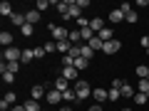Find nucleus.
I'll use <instances>...</instances> for the list:
<instances>
[{
	"instance_id": "f257e3e1",
	"label": "nucleus",
	"mask_w": 149,
	"mask_h": 111,
	"mask_svg": "<svg viewBox=\"0 0 149 111\" xmlns=\"http://www.w3.org/2000/svg\"><path fill=\"white\" fill-rule=\"evenodd\" d=\"M72 89H74V94H77V101H82V99H87V96H92V86L87 84L85 79L74 82V84H72Z\"/></svg>"
},
{
	"instance_id": "f03ea898",
	"label": "nucleus",
	"mask_w": 149,
	"mask_h": 111,
	"mask_svg": "<svg viewBox=\"0 0 149 111\" xmlns=\"http://www.w3.org/2000/svg\"><path fill=\"white\" fill-rule=\"evenodd\" d=\"M20 57H22V49H17V47H8L3 52V62H20Z\"/></svg>"
},
{
	"instance_id": "7ed1b4c3",
	"label": "nucleus",
	"mask_w": 149,
	"mask_h": 111,
	"mask_svg": "<svg viewBox=\"0 0 149 111\" xmlns=\"http://www.w3.org/2000/svg\"><path fill=\"white\" fill-rule=\"evenodd\" d=\"M50 32H52L55 42H62V40L70 37V30H67V27H60V25H50Z\"/></svg>"
},
{
	"instance_id": "20e7f679",
	"label": "nucleus",
	"mask_w": 149,
	"mask_h": 111,
	"mask_svg": "<svg viewBox=\"0 0 149 111\" xmlns=\"http://www.w3.org/2000/svg\"><path fill=\"white\" fill-rule=\"evenodd\" d=\"M119 49H122V42H119V40H109V42H104V47H102V54H117Z\"/></svg>"
},
{
	"instance_id": "39448f33",
	"label": "nucleus",
	"mask_w": 149,
	"mask_h": 111,
	"mask_svg": "<svg viewBox=\"0 0 149 111\" xmlns=\"http://www.w3.org/2000/svg\"><path fill=\"white\" fill-rule=\"evenodd\" d=\"M122 12H124V20H127V22H132V25H134V22L139 20L137 10H134L132 5H127V3H124V5H122Z\"/></svg>"
},
{
	"instance_id": "423d86ee",
	"label": "nucleus",
	"mask_w": 149,
	"mask_h": 111,
	"mask_svg": "<svg viewBox=\"0 0 149 111\" xmlns=\"http://www.w3.org/2000/svg\"><path fill=\"white\" fill-rule=\"evenodd\" d=\"M45 101H47V104H60V101H65L62 99V91H57V89H55V86H52V89H47V96H45Z\"/></svg>"
},
{
	"instance_id": "0eeeda50",
	"label": "nucleus",
	"mask_w": 149,
	"mask_h": 111,
	"mask_svg": "<svg viewBox=\"0 0 149 111\" xmlns=\"http://www.w3.org/2000/svg\"><path fill=\"white\" fill-rule=\"evenodd\" d=\"M77 74H80L77 67H62V74H60V77H65L67 82H80V79H77Z\"/></svg>"
},
{
	"instance_id": "6e6552de",
	"label": "nucleus",
	"mask_w": 149,
	"mask_h": 111,
	"mask_svg": "<svg viewBox=\"0 0 149 111\" xmlns=\"http://www.w3.org/2000/svg\"><path fill=\"white\" fill-rule=\"evenodd\" d=\"M45 96H47V89H45L42 84H35L30 89V99H35V101H40V99H45Z\"/></svg>"
},
{
	"instance_id": "1a4fd4ad",
	"label": "nucleus",
	"mask_w": 149,
	"mask_h": 111,
	"mask_svg": "<svg viewBox=\"0 0 149 111\" xmlns=\"http://www.w3.org/2000/svg\"><path fill=\"white\" fill-rule=\"evenodd\" d=\"M40 15H42L40 10L30 8V10H25V22H27V25H37V22H40Z\"/></svg>"
},
{
	"instance_id": "9d476101",
	"label": "nucleus",
	"mask_w": 149,
	"mask_h": 111,
	"mask_svg": "<svg viewBox=\"0 0 149 111\" xmlns=\"http://www.w3.org/2000/svg\"><path fill=\"white\" fill-rule=\"evenodd\" d=\"M82 17V10L77 8V0H72V5H70V10H67V15H65V20H80Z\"/></svg>"
},
{
	"instance_id": "9b49d317",
	"label": "nucleus",
	"mask_w": 149,
	"mask_h": 111,
	"mask_svg": "<svg viewBox=\"0 0 149 111\" xmlns=\"http://www.w3.org/2000/svg\"><path fill=\"white\" fill-rule=\"evenodd\" d=\"M92 99H95L97 104H102V101H109V99H107V89H102V86L92 89Z\"/></svg>"
},
{
	"instance_id": "f8f14e48",
	"label": "nucleus",
	"mask_w": 149,
	"mask_h": 111,
	"mask_svg": "<svg viewBox=\"0 0 149 111\" xmlns=\"http://www.w3.org/2000/svg\"><path fill=\"white\" fill-rule=\"evenodd\" d=\"M119 94H122L124 99H134V94H137V89H134L132 84H127V82H124V84H122V89H119Z\"/></svg>"
},
{
	"instance_id": "ddd939ff",
	"label": "nucleus",
	"mask_w": 149,
	"mask_h": 111,
	"mask_svg": "<svg viewBox=\"0 0 149 111\" xmlns=\"http://www.w3.org/2000/svg\"><path fill=\"white\" fill-rule=\"evenodd\" d=\"M0 45H3V47H13V32H8V30H3L0 32Z\"/></svg>"
},
{
	"instance_id": "4468645a",
	"label": "nucleus",
	"mask_w": 149,
	"mask_h": 111,
	"mask_svg": "<svg viewBox=\"0 0 149 111\" xmlns=\"http://www.w3.org/2000/svg\"><path fill=\"white\" fill-rule=\"evenodd\" d=\"M10 22H13V25H15V27H22V25H25V12H13V15H10Z\"/></svg>"
},
{
	"instance_id": "2eb2a0df",
	"label": "nucleus",
	"mask_w": 149,
	"mask_h": 111,
	"mask_svg": "<svg viewBox=\"0 0 149 111\" xmlns=\"http://www.w3.org/2000/svg\"><path fill=\"white\" fill-rule=\"evenodd\" d=\"M90 27H92V32L97 35V32L104 30V20H102V17H92V20H90Z\"/></svg>"
},
{
	"instance_id": "dca6fc26",
	"label": "nucleus",
	"mask_w": 149,
	"mask_h": 111,
	"mask_svg": "<svg viewBox=\"0 0 149 111\" xmlns=\"http://www.w3.org/2000/svg\"><path fill=\"white\" fill-rule=\"evenodd\" d=\"M32 59H35V49H22V57H20V62H22V67H25V64H30Z\"/></svg>"
},
{
	"instance_id": "f3484780",
	"label": "nucleus",
	"mask_w": 149,
	"mask_h": 111,
	"mask_svg": "<svg viewBox=\"0 0 149 111\" xmlns=\"http://www.w3.org/2000/svg\"><path fill=\"white\" fill-rule=\"evenodd\" d=\"M55 89L65 94V91H67V89H72V86H70V82L65 79V77H57V82H55Z\"/></svg>"
},
{
	"instance_id": "a211bd4d",
	"label": "nucleus",
	"mask_w": 149,
	"mask_h": 111,
	"mask_svg": "<svg viewBox=\"0 0 149 111\" xmlns=\"http://www.w3.org/2000/svg\"><path fill=\"white\" fill-rule=\"evenodd\" d=\"M13 12H15V10H13V5L8 3V0H3V3H0V15H3V17H10Z\"/></svg>"
},
{
	"instance_id": "6ab92c4d",
	"label": "nucleus",
	"mask_w": 149,
	"mask_h": 111,
	"mask_svg": "<svg viewBox=\"0 0 149 111\" xmlns=\"http://www.w3.org/2000/svg\"><path fill=\"white\" fill-rule=\"evenodd\" d=\"M122 20H124L122 8H117V10H112V12H109V22H114V25H117V22H122Z\"/></svg>"
},
{
	"instance_id": "aec40b11",
	"label": "nucleus",
	"mask_w": 149,
	"mask_h": 111,
	"mask_svg": "<svg viewBox=\"0 0 149 111\" xmlns=\"http://www.w3.org/2000/svg\"><path fill=\"white\" fill-rule=\"evenodd\" d=\"M72 47H74V45L70 42V40H62V42H57V52H62V54H67Z\"/></svg>"
},
{
	"instance_id": "412c9836",
	"label": "nucleus",
	"mask_w": 149,
	"mask_h": 111,
	"mask_svg": "<svg viewBox=\"0 0 149 111\" xmlns=\"http://www.w3.org/2000/svg\"><path fill=\"white\" fill-rule=\"evenodd\" d=\"M20 67H22L20 62H3V69H5V72H13V74H17Z\"/></svg>"
},
{
	"instance_id": "4be33fe9",
	"label": "nucleus",
	"mask_w": 149,
	"mask_h": 111,
	"mask_svg": "<svg viewBox=\"0 0 149 111\" xmlns=\"http://www.w3.org/2000/svg\"><path fill=\"white\" fill-rule=\"evenodd\" d=\"M97 37H100L102 42H109V40H114V35H112V30H109V27H104L102 32H97Z\"/></svg>"
},
{
	"instance_id": "5701e85b",
	"label": "nucleus",
	"mask_w": 149,
	"mask_h": 111,
	"mask_svg": "<svg viewBox=\"0 0 149 111\" xmlns=\"http://www.w3.org/2000/svg\"><path fill=\"white\" fill-rule=\"evenodd\" d=\"M87 45H90V47L95 49V52H102V47H104V42H102L100 37H92V40H90V42H87Z\"/></svg>"
},
{
	"instance_id": "b1692460",
	"label": "nucleus",
	"mask_w": 149,
	"mask_h": 111,
	"mask_svg": "<svg viewBox=\"0 0 149 111\" xmlns=\"http://www.w3.org/2000/svg\"><path fill=\"white\" fill-rule=\"evenodd\" d=\"M25 111H42V109H40V101L27 99V101H25Z\"/></svg>"
},
{
	"instance_id": "393cba45",
	"label": "nucleus",
	"mask_w": 149,
	"mask_h": 111,
	"mask_svg": "<svg viewBox=\"0 0 149 111\" xmlns=\"http://www.w3.org/2000/svg\"><path fill=\"white\" fill-rule=\"evenodd\" d=\"M15 101H17V96H15V91H8V94L3 96V104H8V106H10V109H13V104H15Z\"/></svg>"
},
{
	"instance_id": "a878e982",
	"label": "nucleus",
	"mask_w": 149,
	"mask_h": 111,
	"mask_svg": "<svg viewBox=\"0 0 149 111\" xmlns=\"http://www.w3.org/2000/svg\"><path fill=\"white\" fill-rule=\"evenodd\" d=\"M119 96H122V94H119V89H114V86H109V89H107V99H109V101H117Z\"/></svg>"
},
{
	"instance_id": "bb28decb",
	"label": "nucleus",
	"mask_w": 149,
	"mask_h": 111,
	"mask_svg": "<svg viewBox=\"0 0 149 111\" xmlns=\"http://www.w3.org/2000/svg\"><path fill=\"white\" fill-rule=\"evenodd\" d=\"M67 40H70V42H72V45H77V42H80V40H82L80 30H70V37H67Z\"/></svg>"
},
{
	"instance_id": "cd10ccee",
	"label": "nucleus",
	"mask_w": 149,
	"mask_h": 111,
	"mask_svg": "<svg viewBox=\"0 0 149 111\" xmlns=\"http://www.w3.org/2000/svg\"><path fill=\"white\" fill-rule=\"evenodd\" d=\"M82 57H85V59H92V57H95V49H92L90 45H82Z\"/></svg>"
},
{
	"instance_id": "c85d7f7f",
	"label": "nucleus",
	"mask_w": 149,
	"mask_h": 111,
	"mask_svg": "<svg viewBox=\"0 0 149 111\" xmlns=\"http://www.w3.org/2000/svg\"><path fill=\"white\" fill-rule=\"evenodd\" d=\"M62 99H65V101H70V104H72V101H77V94H74V89H67V91L62 94Z\"/></svg>"
},
{
	"instance_id": "c756f323",
	"label": "nucleus",
	"mask_w": 149,
	"mask_h": 111,
	"mask_svg": "<svg viewBox=\"0 0 149 111\" xmlns=\"http://www.w3.org/2000/svg\"><path fill=\"white\" fill-rule=\"evenodd\" d=\"M147 94H139V91H137V94H134V104H137V106H144V104H147Z\"/></svg>"
},
{
	"instance_id": "7c9ffc66",
	"label": "nucleus",
	"mask_w": 149,
	"mask_h": 111,
	"mask_svg": "<svg viewBox=\"0 0 149 111\" xmlns=\"http://www.w3.org/2000/svg\"><path fill=\"white\" fill-rule=\"evenodd\" d=\"M137 91H139V94H147V91H149V82H147V79H139Z\"/></svg>"
},
{
	"instance_id": "2f4dec72",
	"label": "nucleus",
	"mask_w": 149,
	"mask_h": 111,
	"mask_svg": "<svg viewBox=\"0 0 149 111\" xmlns=\"http://www.w3.org/2000/svg\"><path fill=\"white\" fill-rule=\"evenodd\" d=\"M87 64H90V59H85V57L74 59V67H77V69H87Z\"/></svg>"
},
{
	"instance_id": "473e14b6",
	"label": "nucleus",
	"mask_w": 149,
	"mask_h": 111,
	"mask_svg": "<svg viewBox=\"0 0 149 111\" xmlns=\"http://www.w3.org/2000/svg\"><path fill=\"white\" fill-rule=\"evenodd\" d=\"M137 77H139V79H147V77H149V67H144V64L137 67Z\"/></svg>"
},
{
	"instance_id": "72a5a7b5",
	"label": "nucleus",
	"mask_w": 149,
	"mask_h": 111,
	"mask_svg": "<svg viewBox=\"0 0 149 111\" xmlns=\"http://www.w3.org/2000/svg\"><path fill=\"white\" fill-rule=\"evenodd\" d=\"M47 8H50V3H47V0H37V3H35V10H40V12H45Z\"/></svg>"
},
{
	"instance_id": "f704fd0d",
	"label": "nucleus",
	"mask_w": 149,
	"mask_h": 111,
	"mask_svg": "<svg viewBox=\"0 0 149 111\" xmlns=\"http://www.w3.org/2000/svg\"><path fill=\"white\" fill-rule=\"evenodd\" d=\"M3 82H5V84H13V82H15V74H13V72H5V69H3Z\"/></svg>"
},
{
	"instance_id": "c9c22d12",
	"label": "nucleus",
	"mask_w": 149,
	"mask_h": 111,
	"mask_svg": "<svg viewBox=\"0 0 149 111\" xmlns=\"http://www.w3.org/2000/svg\"><path fill=\"white\" fill-rule=\"evenodd\" d=\"M62 67H74V57H70V54H62Z\"/></svg>"
},
{
	"instance_id": "e433bc0d",
	"label": "nucleus",
	"mask_w": 149,
	"mask_h": 111,
	"mask_svg": "<svg viewBox=\"0 0 149 111\" xmlns=\"http://www.w3.org/2000/svg\"><path fill=\"white\" fill-rule=\"evenodd\" d=\"M20 32H22L25 37H30V35H32V25H27V22H25V25L20 27Z\"/></svg>"
},
{
	"instance_id": "4c0bfd02",
	"label": "nucleus",
	"mask_w": 149,
	"mask_h": 111,
	"mask_svg": "<svg viewBox=\"0 0 149 111\" xmlns=\"http://www.w3.org/2000/svg\"><path fill=\"white\" fill-rule=\"evenodd\" d=\"M42 47H45V52H55L57 49V42H45Z\"/></svg>"
},
{
	"instance_id": "58836bf2",
	"label": "nucleus",
	"mask_w": 149,
	"mask_h": 111,
	"mask_svg": "<svg viewBox=\"0 0 149 111\" xmlns=\"http://www.w3.org/2000/svg\"><path fill=\"white\" fill-rule=\"evenodd\" d=\"M77 25H80V30H85V27H90V20H87V17H80Z\"/></svg>"
},
{
	"instance_id": "ea45409f",
	"label": "nucleus",
	"mask_w": 149,
	"mask_h": 111,
	"mask_svg": "<svg viewBox=\"0 0 149 111\" xmlns=\"http://www.w3.org/2000/svg\"><path fill=\"white\" fill-rule=\"evenodd\" d=\"M45 57V47H35V59H42Z\"/></svg>"
},
{
	"instance_id": "a19ab883",
	"label": "nucleus",
	"mask_w": 149,
	"mask_h": 111,
	"mask_svg": "<svg viewBox=\"0 0 149 111\" xmlns=\"http://www.w3.org/2000/svg\"><path fill=\"white\" fill-rule=\"evenodd\" d=\"M77 8H80V10H85V8H90V0H77Z\"/></svg>"
},
{
	"instance_id": "79ce46f5",
	"label": "nucleus",
	"mask_w": 149,
	"mask_h": 111,
	"mask_svg": "<svg viewBox=\"0 0 149 111\" xmlns=\"http://www.w3.org/2000/svg\"><path fill=\"white\" fill-rule=\"evenodd\" d=\"M139 42H142V47H147V49H149V35H144L142 40H139Z\"/></svg>"
},
{
	"instance_id": "37998d69",
	"label": "nucleus",
	"mask_w": 149,
	"mask_h": 111,
	"mask_svg": "<svg viewBox=\"0 0 149 111\" xmlns=\"http://www.w3.org/2000/svg\"><path fill=\"white\" fill-rule=\"evenodd\" d=\"M87 111H102V106H100V104H95V106H90Z\"/></svg>"
},
{
	"instance_id": "c03bdc74",
	"label": "nucleus",
	"mask_w": 149,
	"mask_h": 111,
	"mask_svg": "<svg viewBox=\"0 0 149 111\" xmlns=\"http://www.w3.org/2000/svg\"><path fill=\"white\" fill-rule=\"evenodd\" d=\"M10 111H25V104H22V106H13Z\"/></svg>"
},
{
	"instance_id": "a18cd8bd",
	"label": "nucleus",
	"mask_w": 149,
	"mask_h": 111,
	"mask_svg": "<svg viewBox=\"0 0 149 111\" xmlns=\"http://www.w3.org/2000/svg\"><path fill=\"white\" fill-rule=\"evenodd\" d=\"M57 111H74V109H72V106H60Z\"/></svg>"
},
{
	"instance_id": "49530a36",
	"label": "nucleus",
	"mask_w": 149,
	"mask_h": 111,
	"mask_svg": "<svg viewBox=\"0 0 149 111\" xmlns=\"http://www.w3.org/2000/svg\"><path fill=\"white\" fill-rule=\"evenodd\" d=\"M122 111H132V109H127V106H124V109H122Z\"/></svg>"
},
{
	"instance_id": "de8ad7c7",
	"label": "nucleus",
	"mask_w": 149,
	"mask_h": 111,
	"mask_svg": "<svg viewBox=\"0 0 149 111\" xmlns=\"http://www.w3.org/2000/svg\"><path fill=\"white\" fill-rule=\"evenodd\" d=\"M147 99H149V91H147Z\"/></svg>"
},
{
	"instance_id": "09e8293b",
	"label": "nucleus",
	"mask_w": 149,
	"mask_h": 111,
	"mask_svg": "<svg viewBox=\"0 0 149 111\" xmlns=\"http://www.w3.org/2000/svg\"><path fill=\"white\" fill-rule=\"evenodd\" d=\"M147 54H149V49H147Z\"/></svg>"
},
{
	"instance_id": "8fccbe9b",
	"label": "nucleus",
	"mask_w": 149,
	"mask_h": 111,
	"mask_svg": "<svg viewBox=\"0 0 149 111\" xmlns=\"http://www.w3.org/2000/svg\"><path fill=\"white\" fill-rule=\"evenodd\" d=\"M42 111H47V109H42Z\"/></svg>"
},
{
	"instance_id": "3c124183",
	"label": "nucleus",
	"mask_w": 149,
	"mask_h": 111,
	"mask_svg": "<svg viewBox=\"0 0 149 111\" xmlns=\"http://www.w3.org/2000/svg\"><path fill=\"white\" fill-rule=\"evenodd\" d=\"M147 82H149V77H147Z\"/></svg>"
}]
</instances>
